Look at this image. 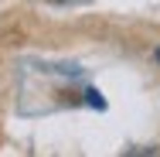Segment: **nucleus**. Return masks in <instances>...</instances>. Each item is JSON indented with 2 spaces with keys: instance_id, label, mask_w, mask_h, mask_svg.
Listing matches in <instances>:
<instances>
[{
  "instance_id": "f257e3e1",
  "label": "nucleus",
  "mask_w": 160,
  "mask_h": 157,
  "mask_svg": "<svg viewBox=\"0 0 160 157\" xmlns=\"http://www.w3.org/2000/svg\"><path fill=\"white\" fill-rule=\"evenodd\" d=\"M85 99H89V102H92V106H99V109H102V106H106V102H102V99H99V96H96V89H85Z\"/></svg>"
},
{
  "instance_id": "f03ea898",
  "label": "nucleus",
  "mask_w": 160,
  "mask_h": 157,
  "mask_svg": "<svg viewBox=\"0 0 160 157\" xmlns=\"http://www.w3.org/2000/svg\"><path fill=\"white\" fill-rule=\"evenodd\" d=\"M153 58H157V65H160V48H157V51H153Z\"/></svg>"
}]
</instances>
